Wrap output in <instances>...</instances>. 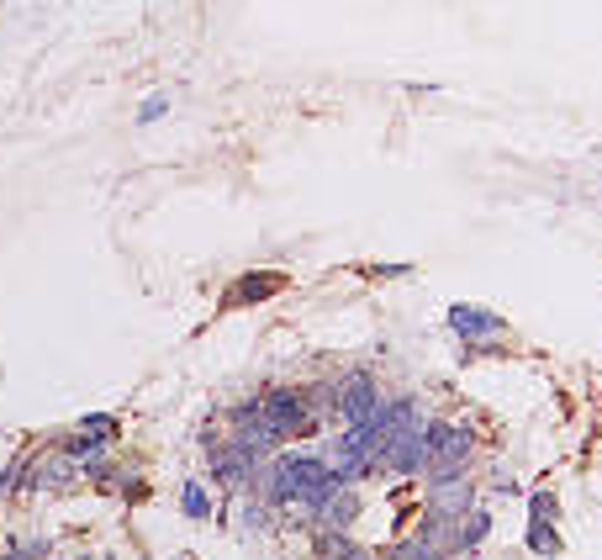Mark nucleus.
I'll use <instances>...</instances> for the list:
<instances>
[{"mask_svg":"<svg viewBox=\"0 0 602 560\" xmlns=\"http://www.w3.org/2000/svg\"><path fill=\"white\" fill-rule=\"evenodd\" d=\"M529 518H550V524H555V518H560V497H555L550 487H539V492L529 497Z\"/></svg>","mask_w":602,"mask_h":560,"instance_id":"nucleus-11","label":"nucleus"},{"mask_svg":"<svg viewBox=\"0 0 602 560\" xmlns=\"http://www.w3.org/2000/svg\"><path fill=\"white\" fill-rule=\"evenodd\" d=\"M64 476H69V465H43V471H37V481H43V487H59Z\"/></svg>","mask_w":602,"mask_h":560,"instance_id":"nucleus-15","label":"nucleus"},{"mask_svg":"<svg viewBox=\"0 0 602 560\" xmlns=\"http://www.w3.org/2000/svg\"><path fill=\"white\" fill-rule=\"evenodd\" d=\"M164 111H169V96H148V101L138 106V122L148 127V122H159V117H164Z\"/></svg>","mask_w":602,"mask_h":560,"instance_id":"nucleus-13","label":"nucleus"},{"mask_svg":"<svg viewBox=\"0 0 602 560\" xmlns=\"http://www.w3.org/2000/svg\"><path fill=\"white\" fill-rule=\"evenodd\" d=\"M180 508H185V518H196V524L212 518V497H206L201 481H185V487H180Z\"/></svg>","mask_w":602,"mask_h":560,"instance_id":"nucleus-10","label":"nucleus"},{"mask_svg":"<svg viewBox=\"0 0 602 560\" xmlns=\"http://www.w3.org/2000/svg\"><path fill=\"white\" fill-rule=\"evenodd\" d=\"M101 450H106V439H85V434L64 444V455H69V460H90V455H101Z\"/></svg>","mask_w":602,"mask_h":560,"instance_id":"nucleus-12","label":"nucleus"},{"mask_svg":"<svg viewBox=\"0 0 602 560\" xmlns=\"http://www.w3.org/2000/svg\"><path fill=\"white\" fill-rule=\"evenodd\" d=\"M486 534H492V513H486V508H470V513L460 518V524H455V555L476 550Z\"/></svg>","mask_w":602,"mask_h":560,"instance_id":"nucleus-8","label":"nucleus"},{"mask_svg":"<svg viewBox=\"0 0 602 560\" xmlns=\"http://www.w3.org/2000/svg\"><path fill=\"white\" fill-rule=\"evenodd\" d=\"M365 275H375V280H397V275H412V265H365Z\"/></svg>","mask_w":602,"mask_h":560,"instance_id":"nucleus-14","label":"nucleus"},{"mask_svg":"<svg viewBox=\"0 0 602 560\" xmlns=\"http://www.w3.org/2000/svg\"><path fill=\"white\" fill-rule=\"evenodd\" d=\"M428 423V418H423ZM423 423H407L391 434L386 444V471L391 476H428V439H423Z\"/></svg>","mask_w":602,"mask_h":560,"instance_id":"nucleus-3","label":"nucleus"},{"mask_svg":"<svg viewBox=\"0 0 602 560\" xmlns=\"http://www.w3.org/2000/svg\"><path fill=\"white\" fill-rule=\"evenodd\" d=\"M449 328H455L465 344H486V339H492V333H502L507 323H502V317H497L492 307H476V302H455V307H449Z\"/></svg>","mask_w":602,"mask_h":560,"instance_id":"nucleus-5","label":"nucleus"},{"mask_svg":"<svg viewBox=\"0 0 602 560\" xmlns=\"http://www.w3.org/2000/svg\"><path fill=\"white\" fill-rule=\"evenodd\" d=\"M523 539H529V550L544 555V560H555L560 550H566V539H560V529L550 524V518H529V534Z\"/></svg>","mask_w":602,"mask_h":560,"instance_id":"nucleus-9","label":"nucleus"},{"mask_svg":"<svg viewBox=\"0 0 602 560\" xmlns=\"http://www.w3.org/2000/svg\"><path fill=\"white\" fill-rule=\"evenodd\" d=\"M333 391H338V413H344V423H370L375 413H381V391H375V381L365 376V370H349Z\"/></svg>","mask_w":602,"mask_h":560,"instance_id":"nucleus-4","label":"nucleus"},{"mask_svg":"<svg viewBox=\"0 0 602 560\" xmlns=\"http://www.w3.org/2000/svg\"><path fill=\"white\" fill-rule=\"evenodd\" d=\"M354 513H360V497H354L349 487H338L328 502H323V508H317V524H323V529H338V534H344L349 524H354Z\"/></svg>","mask_w":602,"mask_h":560,"instance_id":"nucleus-7","label":"nucleus"},{"mask_svg":"<svg viewBox=\"0 0 602 560\" xmlns=\"http://www.w3.org/2000/svg\"><path fill=\"white\" fill-rule=\"evenodd\" d=\"M365 560H370V555H365Z\"/></svg>","mask_w":602,"mask_h":560,"instance_id":"nucleus-16","label":"nucleus"},{"mask_svg":"<svg viewBox=\"0 0 602 560\" xmlns=\"http://www.w3.org/2000/svg\"><path fill=\"white\" fill-rule=\"evenodd\" d=\"M291 286L286 270H243L228 291H222V312H238V307H259L270 302V296H280Z\"/></svg>","mask_w":602,"mask_h":560,"instance_id":"nucleus-2","label":"nucleus"},{"mask_svg":"<svg viewBox=\"0 0 602 560\" xmlns=\"http://www.w3.org/2000/svg\"><path fill=\"white\" fill-rule=\"evenodd\" d=\"M259 413H265V423L275 428L280 439H307L312 428H317V413L307 407V397L291 386H280V391H265L259 397Z\"/></svg>","mask_w":602,"mask_h":560,"instance_id":"nucleus-1","label":"nucleus"},{"mask_svg":"<svg viewBox=\"0 0 602 560\" xmlns=\"http://www.w3.org/2000/svg\"><path fill=\"white\" fill-rule=\"evenodd\" d=\"M428 508L444 513V518H465L470 508H476V487H470L465 476H439V481H428Z\"/></svg>","mask_w":602,"mask_h":560,"instance_id":"nucleus-6","label":"nucleus"}]
</instances>
